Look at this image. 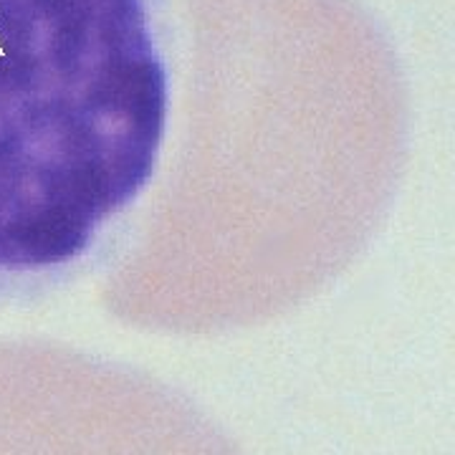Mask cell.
<instances>
[{"label":"cell","instance_id":"6da1fadb","mask_svg":"<svg viewBox=\"0 0 455 455\" xmlns=\"http://www.w3.org/2000/svg\"><path fill=\"white\" fill-rule=\"evenodd\" d=\"M167 99L149 0H0V274L92 245L152 175Z\"/></svg>","mask_w":455,"mask_h":455}]
</instances>
